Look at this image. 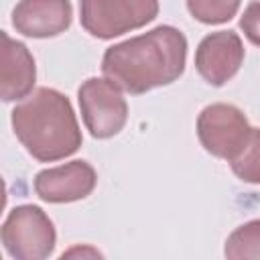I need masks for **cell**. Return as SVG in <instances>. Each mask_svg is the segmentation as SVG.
Listing matches in <instances>:
<instances>
[{"instance_id": "1", "label": "cell", "mask_w": 260, "mask_h": 260, "mask_svg": "<svg viewBox=\"0 0 260 260\" xmlns=\"http://www.w3.org/2000/svg\"><path fill=\"white\" fill-rule=\"evenodd\" d=\"M185 35L171 24H158L108 47L102 57V71L120 89L140 95L177 81L185 71Z\"/></svg>"}, {"instance_id": "2", "label": "cell", "mask_w": 260, "mask_h": 260, "mask_svg": "<svg viewBox=\"0 0 260 260\" xmlns=\"http://www.w3.org/2000/svg\"><path fill=\"white\" fill-rule=\"evenodd\" d=\"M12 130L24 150L39 162H55L79 150L83 138L67 95L39 87L10 114Z\"/></svg>"}, {"instance_id": "3", "label": "cell", "mask_w": 260, "mask_h": 260, "mask_svg": "<svg viewBox=\"0 0 260 260\" xmlns=\"http://www.w3.org/2000/svg\"><path fill=\"white\" fill-rule=\"evenodd\" d=\"M2 246L14 260H45L53 254L57 232L51 217L39 205H16L8 211L2 230Z\"/></svg>"}, {"instance_id": "4", "label": "cell", "mask_w": 260, "mask_h": 260, "mask_svg": "<svg viewBox=\"0 0 260 260\" xmlns=\"http://www.w3.org/2000/svg\"><path fill=\"white\" fill-rule=\"evenodd\" d=\"M158 0H79V22L93 39L110 41L152 22Z\"/></svg>"}, {"instance_id": "5", "label": "cell", "mask_w": 260, "mask_h": 260, "mask_svg": "<svg viewBox=\"0 0 260 260\" xmlns=\"http://www.w3.org/2000/svg\"><path fill=\"white\" fill-rule=\"evenodd\" d=\"M81 118L98 140L116 136L128 120V104L122 89L108 77H89L77 89Z\"/></svg>"}, {"instance_id": "6", "label": "cell", "mask_w": 260, "mask_h": 260, "mask_svg": "<svg viewBox=\"0 0 260 260\" xmlns=\"http://www.w3.org/2000/svg\"><path fill=\"white\" fill-rule=\"evenodd\" d=\"M252 126L234 104H209L197 116V138L201 146L223 160H232L244 146Z\"/></svg>"}, {"instance_id": "7", "label": "cell", "mask_w": 260, "mask_h": 260, "mask_svg": "<svg viewBox=\"0 0 260 260\" xmlns=\"http://www.w3.org/2000/svg\"><path fill=\"white\" fill-rule=\"evenodd\" d=\"M244 55V43L236 30H215L197 45L195 69L209 85L221 87L240 71Z\"/></svg>"}, {"instance_id": "8", "label": "cell", "mask_w": 260, "mask_h": 260, "mask_svg": "<svg viewBox=\"0 0 260 260\" xmlns=\"http://www.w3.org/2000/svg\"><path fill=\"white\" fill-rule=\"evenodd\" d=\"M98 173L87 160H71L59 167L43 169L35 175L32 187L39 199L47 203H73L91 195Z\"/></svg>"}, {"instance_id": "9", "label": "cell", "mask_w": 260, "mask_h": 260, "mask_svg": "<svg viewBox=\"0 0 260 260\" xmlns=\"http://www.w3.org/2000/svg\"><path fill=\"white\" fill-rule=\"evenodd\" d=\"M73 20L69 0H20L12 10V26L30 39H49L65 32Z\"/></svg>"}, {"instance_id": "10", "label": "cell", "mask_w": 260, "mask_h": 260, "mask_svg": "<svg viewBox=\"0 0 260 260\" xmlns=\"http://www.w3.org/2000/svg\"><path fill=\"white\" fill-rule=\"evenodd\" d=\"M2 65H0V95L4 102L26 98L37 79L35 57L28 47L2 30Z\"/></svg>"}, {"instance_id": "11", "label": "cell", "mask_w": 260, "mask_h": 260, "mask_svg": "<svg viewBox=\"0 0 260 260\" xmlns=\"http://www.w3.org/2000/svg\"><path fill=\"white\" fill-rule=\"evenodd\" d=\"M234 175L252 185H260V128H252L240 152L230 160Z\"/></svg>"}, {"instance_id": "12", "label": "cell", "mask_w": 260, "mask_h": 260, "mask_svg": "<svg viewBox=\"0 0 260 260\" xmlns=\"http://www.w3.org/2000/svg\"><path fill=\"white\" fill-rule=\"evenodd\" d=\"M225 258H260V219H252L236 228L223 248Z\"/></svg>"}, {"instance_id": "13", "label": "cell", "mask_w": 260, "mask_h": 260, "mask_svg": "<svg viewBox=\"0 0 260 260\" xmlns=\"http://www.w3.org/2000/svg\"><path fill=\"white\" fill-rule=\"evenodd\" d=\"M242 0H185L189 14L203 24H223L238 14Z\"/></svg>"}, {"instance_id": "14", "label": "cell", "mask_w": 260, "mask_h": 260, "mask_svg": "<svg viewBox=\"0 0 260 260\" xmlns=\"http://www.w3.org/2000/svg\"><path fill=\"white\" fill-rule=\"evenodd\" d=\"M240 28L252 45L260 47V0H254L246 6L244 14L240 16Z\"/></svg>"}]
</instances>
